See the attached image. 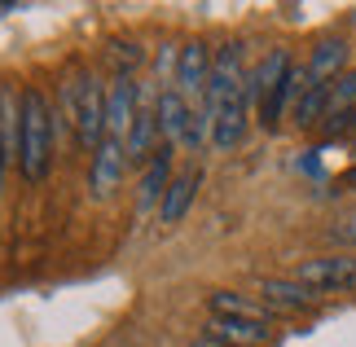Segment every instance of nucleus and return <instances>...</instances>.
Masks as SVG:
<instances>
[{
    "instance_id": "obj_6",
    "label": "nucleus",
    "mask_w": 356,
    "mask_h": 347,
    "mask_svg": "<svg viewBox=\"0 0 356 347\" xmlns=\"http://www.w3.org/2000/svg\"><path fill=\"white\" fill-rule=\"evenodd\" d=\"M136 110H141V106H136V84H132L128 71H119L111 79V88H106V136H115V141L128 145Z\"/></svg>"
},
{
    "instance_id": "obj_8",
    "label": "nucleus",
    "mask_w": 356,
    "mask_h": 347,
    "mask_svg": "<svg viewBox=\"0 0 356 347\" xmlns=\"http://www.w3.org/2000/svg\"><path fill=\"white\" fill-rule=\"evenodd\" d=\"M259 303H268V308H282V312H308L317 295H312L308 286H299L295 277H264L259 282Z\"/></svg>"
},
{
    "instance_id": "obj_19",
    "label": "nucleus",
    "mask_w": 356,
    "mask_h": 347,
    "mask_svg": "<svg viewBox=\"0 0 356 347\" xmlns=\"http://www.w3.org/2000/svg\"><path fill=\"white\" fill-rule=\"evenodd\" d=\"M189 347H220V343H216V339H207V334H202V339H194V343H189Z\"/></svg>"
},
{
    "instance_id": "obj_13",
    "label": "nucleus",
    "mask_w": 356,
    "mask_h": 347,
    "mask_svg": "<svg viewBox=\"0 0 356 347\" xmlns=\"http://www.w3.org/2000/svg\"><path fill=\"white\" fill-rule=\"evenodd\" d=\"M159 115L154 110H136V123H132V132H128V163H136V168H145L149 159L159 154Z\"/></svg>"
},
{
    "instance_id": "obj_2",
    "label": "nucleus",
    "mask_w": 356,
    "mask_h": 347,
    "mask_svg": "<svg viewBox=\"0 0 356 347\" xmlns=\"http://www.w3.org/2000/svg\"><path fill=\"white\" fill-rule=\"evenodd\" d=\"M66 110L75 119V136L88 154H97V145L106 141V84L92 71H79V79L66 84Z\"/></svg>"
},
{
    "instance_id": "obj_4",
    "label": "nucleus",
    "mask_w": 356,
    "mask_h": 347,
    "mask_svg": "<svg viewBox=\"0 0 356 347\" xmlns=\"http://www.w3.org/2000/svg\"><path fill=\"white\" fill-rule=\"evenodd\" d=\"M295 282L312 295H356V255H317L295 268Z\"/></svg>"
},
{
    "instance_id": "obj_1",
    "label": "nucleus",
    "mask_w": 356,
    "mask_h": 347,
    "mask_svg": "<svg viewBox=\"0 0 356 347\" xmlns=\"http://www.w3.org/2000/svg\"><path fill=\"white\" fill-rule=\"evenodd\" d=\"M18 168L40 185L53 168V106L35 84L22 88V136H18Z\"/></svg>"
},
{
    "instance_id": "obj_16",
    "label": "nucleus",
    "mask_w": 356,
    "mask_h": 347,
    "mask_svg": "<svg viewBox=\"0 0 356 347\" xmlns=\"http://www.w3.org/2000/svg\"><path fill=\"white\" fill-rule=\"evenodd\" d=\"M348 110H356V71H348L343 79H334V92H330V110H325V119H339L348 115ZM321 119V123H325Z\"/></svg>"
},
{
    "instance_id": "obj_17",
    "label": "nucleus",
    "mask_w": 356,
    "mask_h": 347,
    "mask_svg": "<svg viewBox=\"0 0 356 347\" xmlns=\"http://www.w3.org/2000/svg\"><path fill=\"white\" fill-rule=\"evenodd\" d=\"M115 58L123 66H132V62H141V49H136V45H115Z\"/></svg>"
},
{
    "instance_id": "obj_3",
    "label": "nucleus",
    "mask_w": 356,
    "mask_h": 347,
    "mask_svg": "<svg viewBox=\"0 0 356 347\" xmlns=\"http://www.w3.org/2000/svg\"><path fill=\"white\" fill-rule=\"evenodd\" d=\"M154 115H159V136H163V145H172V150H198V145H202V136H198V110L189 106L176 88H163V92H159Z\"/></svg>"
},
{
    "instance_id": "obj_7",
    "label": "nucleus",
    "mask_w": 356,
    "mask_h": 347,
    "mask_svg": "<svg viewBox=\"0 0 356 347\" xmlns=\"http://www.w3.org/2000/svg\"><path fill=\"white\" fill-rule=\"evenodd\" d=\"M123 168H128V145L115 141V136H106L97 145V154H92V193L97 198H111L123 180Z\"/></svg>"
},
{
    "instance_id": "obj_14",
    "label": "nucleus",
    "mask_w": 356,
    "mask_h": 347,
    "mask_svg": "<svg viewBox=\"0 0 356 347\" xmlns=\"http://www.w3.org/2000/svg\"><path fill=\"white\" fill-rule=\"evenodd\" d=\"M207 303H211V316H238V321H264L268 325V303H259V299H242L234 290H216Z\"/></svg>"
},
{
    "instance_id": "obj_5",
    "label": "nucleus",
    "mask_w": 356,
    "mask_h": 347,
    "mask_svg": "<svg viewBox=\"0 0 356 347\" xmlns=\"http://www.w3.org/2000/svg\"><path fill=\"white\" fill-rule=\"evenodd\" d=\"M211 62H216V53H211L207 45H202V40H189V45H185L181 53H176V75H172V84H176V92H181L189 106L207 97Z\"/></svg>"
},
{
    "instance_id": "obj_15",
    "label": "nucleus",
    "mask_w": 356,
    "mask_h": 347,
    "mask_svg": "<svg viewBox=\"0 0 356 347\" xmlns=\"http://www.w3.org/2000/svg\"><path fill=\"white\" fill-rule=\"evenodd\" d=\"M330 92H334V84H308L304 88V97L295 102V123L299 128H321V119H325V110H330Z\"/></svg>"
},
{
    "instance_id": "obj_12",
    "label": "nucleus",
    "mask_w": 356,
    "mask_h": 347,
    "mask_svg": "<svg viewBox=\"0 0 356 347\" xmlns=\"http://www.w3.org/2000/svg\"><path fill=\"white\" fill-rule=\"evenodd\" d=\"M172 154H176L172 145H159V154L145 163V172H141V207L145 211L154 202H163V193L172 185Z\"/></svg>"
},
{
    "instance_id": "obj_11",
    "label": "nucleus",
    "mask_w": 356,
    "mask_h": 347,
    "mask_svg": "<svg viewBox=\"0 0 356 347\" xmlns=\"http://www.w3.org/2000/svg\"><path fill=\"white\" fill-rule=\"evenodd\" d=\"M198 172H176L172 176V185H168V193H163V202H159V220L163 225H176L189 207H194V193H198Z\"/></svg>"
},
{
    "instance_id": "obj_18",
    "label": "nucleus",
    "mask_w": 356,
    "mask_h": 347,
    "mask_svg": "<svg viewBox=\"0 0 356 347\" xmlns=\"http://www.w3.org/2000/svg\"><path fill=\"white\" fill-rule=\"evenodd\" d=\"M343 233H348V242H356V211L348 216V229H343Z\"/></svg>"
},
{
    "instance_id": "obj_10",
    "label": "nucleus",
    "mask_w": 356,
    "mask_h": 347,
    "mask_svg": "<svg viewBox=\"0 0 356 347\" xmlns=\"http://www.w3.org/2000/svg\"><path fill=\"white\" fill-rule=\"evenodd\" d=\"M348 75V40H321L308 58V84H334Z\"/></svg>"
},
{
    "instance_id": "obj_9",
    "label": "nucleus",
    "mask_w": 356,
    "mask_h": 347,
    "mask_svg": "<svg viewBox=\"0 0 356 347\" xmlns=\"http://www.w3.org/2000/svg\"><path fill=\"white\" fill-rule=\"evenodd\" d=\"M207 339H216L220 347H264L268 325L264 321H238V316H211Z\"/></svg>"
}]
</instances>
